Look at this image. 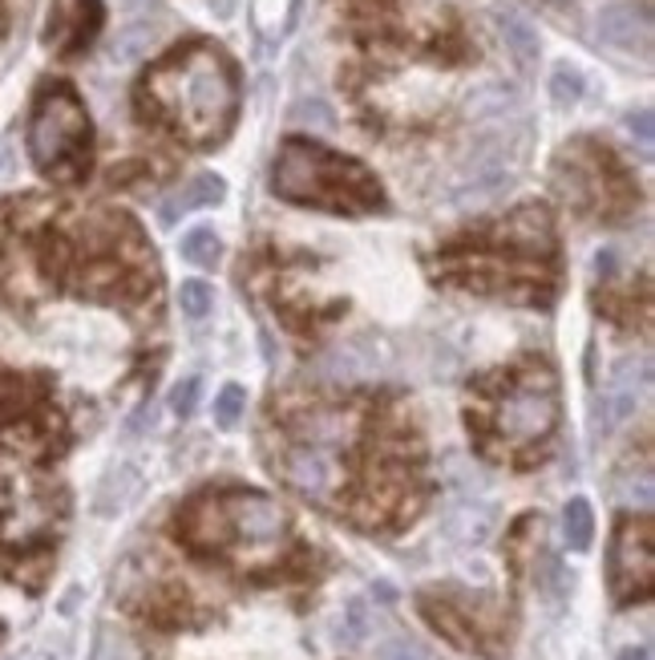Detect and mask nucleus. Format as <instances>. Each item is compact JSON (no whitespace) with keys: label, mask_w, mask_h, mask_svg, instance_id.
Returning <instances> with one entry per match:
<instances>
[{"label":"nucleus","mask_w":655,"mask_h":660,"mask_svg":"<svg viewBox=\"0 0 655 660\" xmlns=\"http://www.w3.org/2000/svg\"><path fill=\"white\" fill-rule=\"evenodd\" d=\"M151 94L182 134L211 146L235 114V78L218 49H191L170 57L151 78Z\"/></svg>","instance_id":"1"},{"label":"nucleus","mask_w":655,"mask_h":660,"mask_svg":"<svg viewBox=\"0 0 655 660\" xmlns=\"http://www.w3.org/2000/svg\"><path fill=\"white\" fill-rule=\"evenodd\" d=\"M287 515L267 495H223L206 498L187 519V539L194 547H239L243 564H263L284 547Z\"/></svg>","instance_id":"2"},{"label":"nucleus","mask_w":655,"mask_h":660,"mask_svg":"<svg viewBox=\"0 0 655 660\" xmlns=\"http://www.w3.org/2000/svg\"><path fill=\"white\" fill-rule=\"evenodd\" d=\"M275 195H284L291 203L312 207H353V211H369L381 203V187L369 179L365 166L348 163L327 154L324 146L312 142H287L279 158H275Z\"/></svg>","instance_id":"3"},{"label":"nucleus","mask_w":655,"mask_h":660,"mask_svg":"<svg viewBox=\"0 0 655 660\" xmlns=\"http://www.w3.org/2000/svg\"><path fill=\"white\" fill-rule=\"evenodd\" d=\"M28 154L49 179H82L90 166V118L66 85H45L28 118Z\"/></svg>","instance_id":"4"},{"label":"nucleus","mask_w":655,"mask_h":660,"mask_svg":"<svg viewBox=\"0 0 655 660\" xmlns=\"http://www.w3.org/2000/svg\"><path fill=\"white\" fill-rule=\"evenodd\" d=\"M555 422H559V393H555V377L546 369L526 373L498 401V434L510 446L543 441L555 429Z\"/></svg>","instance_id":"5"},{"label":"nucleus","mask_w":655,"mask_h":660,"mask_svg":"<svg viewBox=\"0 0 655 660\" xmlns=\"http://www.w3.org/2000/svg\"><path fill=\"white\" fill-rule=\"evenodd\" d=\"M611 579L619 600L647 596V588H652V523L647 519L619 531L611 551Z\"/></svg>","instance_id":"6"},{"label":"nucleus","mask_w":655,"mask_h":660,"mask_svg":"<svg viewBox=\"0 0 655 660\" xmlns=\"http://www.w3.org/2000/svg\"><path fill=\"white\" fill-rule=\"evenodd\" d=\"M284 479L300 491V495L324 503L336 486H341V462L327 446H312V441H296L284 455Z\"/></svg>","instance_id":"7"},{"label":"nucleus","mask_w":655,"mask_h":660,"mask_svg":"<svg viewBox=\"0 0 655 660\" xmlns=\"http://www.w3.org/2000/svg\"><path fill=\"white\" fill-rule=\"evenodd\" d=\"M97 21H102V13H97L94 0H57L53 21H49V42L73 54V49L90 45V37L97 33Z\"/></svg>","instance_id":"8"},{"label":"nucleus","mask_w":655,"mask_h":660,"mask_svg":"<svg viewBox=\"0 0 655 660\" xmlns=\"http://www.w3.org/2000/svg\"><path fill=\"white\" fill-rule=\"evenodd\" d=\"M223 199V179H215V175H199V179L182 182L175 195H166L163 207H158V215H163V223H175L178 215H187V211H194V207H211Z\"/></svg>","instance_id":"9"},{"label":"nucleus","mask_w":655,"mask_h":660,"mask_svg":"<svg viewBox=\"0 0 655 660\" xmlns=\"http://www.w3.org/2000/svg\"><path fill=\"white\" fill-rule=\"evenodd\" d=\"M599 37L615 49H647V21L631 13L628 4H611L599 16Z\"/></svg>","instance_id":"10"},{"label":"nucleus","mask_w":655,"mask_h":660,"mask_svg":"<svg viewBox=\"0 0 655 660\" xmlns=\"http://www.w3.org/2000/svg\"><path fill=\"white\" fill-rule=\"evenodd\" d=\"M562 531H567L571 551L591 547V539H595V515H591L587 498H571V503H567V510H562Z\"/></svg>","instance_id":"11"},{"label":"nucleus","mask_w":655,"mask_h":660,"mask_svg":"<svg viewBox=\"0 0 655 660\" xmlns=\"http://www.w3.org/2000/svg\"><path fill=\"white\" fill-rule=\"evenodd\" d=\"M498 28L505 37V49L519 57V61H534L538 57V33H534L519 13H502L498 16Z\"/></svg>","instance_id":"12"},{"label":"nucleus","mask_w":655,"mask_h":660,"mask_svg":"<svg viewBox=\"0 0 655 660\" xmlns=\"http://www.w3.org/2000/svg\"><path fill=\"white\" fill-rule=\"evenodd\" d=\"M182 260L194 263V268H215L218 263V235L206 232V227H199V232H191L187 239H182Z\"/></svg>","instance_id":"13"},{"label":"nucleus","mask_w":655,"mask_h":660,"mask_svg":"<svg viewBox=\"0 0 655 660\" xmlns=\"http://www.w3.org/2000/svg\"><path fill=\"white\" fill-rule=\"evenodd\" d=\"M178 304H182V313L191 320H203L211 308H215V292L206 280H182V288H178Z\"/></svg>","instance_id":"14"},{"label":"nucleus","mask_w":655,"mask_h":660,"mask_svg":"<svg viewBox=\"0 0 655 660\" xmlns=\"http://www.w3.org/2000/svg\"><path fill=\"white\" fill-rule=\"evenodd\" d=\"M243 405H247V393L239 386H227L223 393L215 398V422L223 429H231L239 417H243Z\"/></svg>","instance_id":"15"},{"label":"nucleus","mask_w":655,"mask_h":660,"mask_svg":"<svg viewBox=\"0 0 655 660\" xmlns=\"http://www.w3.org/2000/svg\"><path fill=\"white\" fill-rule=\"evenodd\" d=\"M579 94H583V78H579L574 69L562 66L559 73H555V102H559V106H571V102H579Z\"/></svg>","instance_id":"16"},{"label":"nucleus","mask_w":655,"mask_h":660,"mask_svg":"<svg viewBox=\"0 0 655 660\" xmlns=\"http://www.w3.org/2000/svg\"><path fill=\"white\" fill-rule=\"evenodd\" d=\"M199 389H203V381H199V377H187V381H182V386H178L175 393H170V405H175L178 417H191V413H194Z\"/></svg>","instance_id":"17"},{"label":"nucleus","mask_w":655,"mask_h":660,"mask_svg":"<svg viewBox=\"0 0 655 660\" xmlns=\"http://www.w3.org/2000/svg\"><path fill=\"white\" fill-rule=\"evenodd\" d=\"M377 660H429L417 645H409V640H393V645L381 648V657Z\"/></svg>","instance_id":"18"},{"label":"nucleus","mask_w":655,"mask_h":660,"mask_svg":"<svg viewBox=\"0 0 655 660\" xmlns=\"http://www.w3.org/2000/svg\"><path fill=\"white\" fill-rule=\"evenodd\" d=\"M296 118H303V122H315V126H332V114L324 110V102H303L300 110H296Z\"/></svg>","instance_id":"19"},{"label":"nucleus","mask_w":655,"mask_h":660,"mask_svg":"<svg viewBox=\"0 0 655 660\" xmlns=\"http://www.w3.org/2000/svg\"><path fill=\"white\" fill-rule=\"evenodd\" d=\"M628 126H631V134H640V142H643V146H652V114H647V110L631 114V118H628Z\"/></svg>","instance_id":"20"},{"label":"nucleus","mask_w":655,"mask_h":660,"mask_svg":"<svg viewBox=\"0 0 655 660\" xmlns=\"http://www.w3.org/2000/svg\"><path fill=\"white\" fill-rule=\"evenodd\" d=\"M369 628V620H365V604H348V640H360Z\"/></svg>","instance_id":"21"},{"label":"nucleus","mask_w":655,"mask_h":660,"mask_svg":"<svg viewBox=\"0 0 655 660\" xmlns=\"http://www.w3.org/2000/svg\"><path fill=\"white\" fill-rule=\"evenodd\" d=\"M623 660H652V648H628V652H623Z\"/></svg>","instance_id":"22"}]
</instances>
